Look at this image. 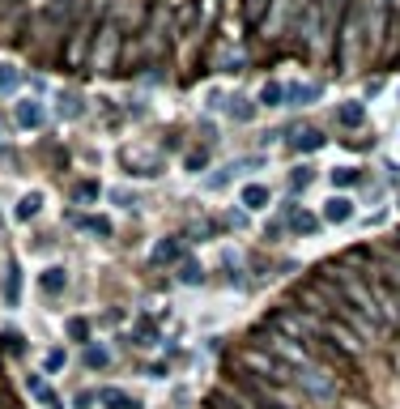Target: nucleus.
<instances>
[{
	"label": "nucleus",
	"instance_id": "obj_1",
	"mask_svg": "<svg viewBox=\"0 0 400 409\" xmlns=\"http://www.w3.org/2000/svg\"><path fill=\"white\" fill-rule=\"evenodd\" d=\"M294 388H303L311 401H332L340 384H336V375H328L324 367H315V363L303 358V363H294Z\"/></svg>",
	"mask_w": 400,
	"mask_h": 409
},
{
	"label": "nucleus",
	"instance_id": "obj_2",
	"mask_svg": "<svg viewBox=\"0 0 400 409\" xmlns=\"http://www.w3.org/2000/svg\"><path fill=\"white\" fill-rule=\"evenodd\" d=\"M235 392L243 396V401H251L256 409H290V405H285V401H277V396H268L260 384H251L247 375H235Z\"/></svg>",
	"mask_w": 400,
	"mask_h": 409
},
{
	"label": "nucleus",
	"instance_id": "obj_3",
	"mask_svg": "<svg viewBox=\"0 0 400 409\" xmlns=\"http://www.w3.org/2000/svg\"><path fill=\"white\" fill-rule=\"evenodd\" d=\"M94 396H98V405H106V409H141V401L128 396V392H120V388H98Z\"/></svg>",
	"mask_w": 400,
	"mask_h": 409
},
{
	"label": "nucleus",
	"instance_id": "obj_4",
	"mask_svg": "<svg viewBox=\"0 0 400 409\" xmlns=\"http://www.w3.org/2000/svg\"><path fill=\"white\" fill-rule=\"evenodd\" d=\"M324 218H328V222H350V218H354V204L336 196V200H328V209H324Z\"/></svg>",
	"mask_w": 400,
	"mask_h": 409
},
{
	"label": "nucleus",
	"instance_id": "obj_5",
	"mask_svg": "<svg viewBox=\"0 0 400 409\" xmlns=\"http://www.w3.org/2000/svg\"><path fill=\"white\" fill-rule=\"evenodd\" d=\"M243 204H247V209H264V204H268V188L264 183H247L243 188Z\"/></svg>",
	"mask_w": 400,
	"mask_h": 409
},
{
	"label": "nucleus",
	"instance_id": "obj_6",
	"mask_svg": "<svg viewBox=\"0 0 400 409\" xmlns=\"http://www.w3.org/2000/svg\"><path fill=\"white\" fill-rule=\"evenodd\" d=\"M336 120H340V124H345V128H358V124L366 120V111H362V102H345V107H340V111H336Z\"/></svg>",
	"mask_w": 400,
	"mask_h": 409
},
{
	"label": "nucleus",
	"instance_id": "obj_7",
	"mask_svg": "<svg viewBox=\"0 0 400 409\" xmlns=\"http://www.w3.org/2000/svg\"><path fill=\"white\" fill-rule=\"evenodd\" d=\"M64 282H69V277H64V269H47L39 286H43L47 294H60V290H64Z\"/></svg>",
	"mask_w": 400,
	"mask_h": 409
},
{
	"label": "nucleus",
	"instance_id": "obj_8",
	"mask_svg": "<svg viewBox=\"0 0 400 409\" xmlns=\"http://www.w3.org/2000/svg\"><path fill=\"white\" fill-rule=\"evenodd\" d=\"M179 251H184V247H179L175 239H166V243H158V247H153V261H158V265H166V261H179Z\"/></svg>",
	"mask_w": 400,
	"mask_h": 409
},
{
	"label": "nucleus",
	"instance_id": "obj_9",
	"mask_svg": "<svg viewBox=\"0 0 400 409\" xmlns=\"http://www.w3.org/2000/svg\"><path fill=\"white\" fill-rule=\"evenodd\" d=\"M18 120L34 128V124H43V107H39V102H22V107H18Z\"/></svg>",
	"mask_w": 400,
	"mask_h": 409
},
{
	"label": "nucleus",
	"instance_id": "obj_10",
	"mask_svg": "<svg viewBox=\"0 0 400 409\" xmlns=\"http://www.w3.org/2000/svg\"><path fill=\"white\" fill-rule=\"evenodd\" d=\"M281 98H285V90H281L277 81H268V85L260 90V102H264V107H281Z\"/></svg>",
	"mask_w": 400,
	"mask_h": 409
},
{
	"label": "nucleus",
	"instance_id": "obj_11",
	"mask_svg": "<svg viewBox=\"0 0 400 409\" xmlns=\"http://www.w3.org/2000/svg\"><path fill=\"white\" fill-rule=\"evenodd\" d=\"M209 405H213V409H247V405H243L239 396H230V392H213Z\"/></svg>",
	"mask_w": 400,
	"mask_h": 409
},
{
	"label": "nucleus",
	"instance_id": "obj_12",
	"mask_svg": "<svg viewBox=\"0 0 400 409\" xmlns=\"http://www.w3.org/2000/svg\"><path fill=\"white\" fill-rule=\"evenodd\" d=\"M319 145H324V137H319V132H311V128L294 137V149H298V153H303V149H319Z\"/></svg>",
	"mask_w": 400,
	"mask_h": 409
},
{
	"label": "nucleus",
	"instance_id": "obj_13",
	"mask_svg": "<svg viewBox=\"0 0 400 409\" xmlns=\"http://www.w3.org/2000/svg\"><path fill=\"white\" fill-rule=\"evenodd\" d=\"M290 222H294V230H303V235H315V230H319V222H315L311 214H294Z\"/></svg>",
	"mask_w": 400,
	"mask_h": 409
},
{
	"label": "nucleus",
	"instance_id": "obj_14",
	"mask_svg": "<svg viewBox=\"0 0 400 409\" xmlns=\"http://www.w3.org/2000/svg\"><path fill=\"white\" fill-rule=\"evenodd\" d=\"M226 111H230L235 120H251V116H256V107H247L243 98H230V107H226Z\"/></svg>",
	"mask_w": 400,
	"mask_h": 409
},
{
	"label": "nucleus",
	"instance_id": "obj_15",
	"mask_svg": "<svg viewBox=\"0 0 400 409\" xmlns=\"http://www.w3.org/2000/svg\"><path fill=\"white\" fill-rule=\"evenodd\" d=\"M290 98H294V102H311V98H319V85H294Z\"/></svg>",
	"mask_w": 400,
	"mask_h": 409
},
{
	"label": "nucleus",
	"instance_id": "obj_16",
	"mask_svg": "<svg viewBox=\"0 0 400 409\" xmlns=\"http://www.w3.org/2000/svg\"><path fill=\"white\" fill-rule=\"evenodd\" d=\"M332 183L350 188V183H358V171H354V167H340V171H332Z\"/></svg>",
	"mask_w": 400,
	"mask_h": 409
},
{
	"label": "nucleus",
	"instance_id": "obj_17",
	"mask_svg": "<svg viewBox=\"0 0 400 409\" xmlns=\"http://www.w3.org/2000/svg\"><path fill=\"white\" fill-rule=\"evenodd\" d=\"M34 214H39V196H26V200L18 204V218H22V222H30Z\"/></svg>",
	"mask_w": 400,
	"mask_h": 409
},
{
	"label": "nucleus",
	"instance_id": "obj_18",
	"mask_svg": "<svg viewBox=\"0 0 400 409\" xmlns=\"http://www.w3.org/2000/svg\"><path fill=\"white\" fill-rule=\"evenodd\" d=\"M106 363H111L106 349H85V367H106Z\"/></svg>",
	"mask_w": 400,
	"mask_h": 409
},
{
	"label": "nucleus",
	"instance_id": "obj_19",
	"mask_svg": "<svg viewBox=\"0 0 400 409\" xmlns=\"http://www.w3.org/2000/svg\"><path fill=\"white\" fill-rule=\"evenodd\" d=\"M5 298L18 303V265H9V277H5Z\"/></svg>",
	"mask_w": 400,
	"mask_h": 409
},
{
	"label": "nucleus",
	"instance_id": "obj_20",
	"mask_svg": "<svg viewBox=\"0 0 400 409\" xmlns=\"http://www.w3.org/2000/svg\"><path fill=\"white\" fill-rule=\"evenodd\" d=\"M60 116H69V120H77V116H81V98H73V94H69V98L60 102Z\"/></svg>",
	"mask_w": 400,
	"mask_h": 409
},
{
	"label": "nucleus",
	"instance_id": "obj_21",
	"mask_svg": "<svg viewBox=\"0 0 400 409\" xmlns=\"http://www.w3.org/2000/svg\"><path fill=\"white\" fill-rule=\"evenodd\" d=\"M0 341H5V349H9V354H22V349H26V345H22V337H18L13 328H9V333H0Z\"/></svg>",
	"mask_w": 400,
	"mask_h": 409
},
{
	"label": "nucleus",
	"instance_id": "obj_22",
	"mask_svg": "<svg viewBox=\"0 0 400 409\" xmlns=\"http://www.w3.org/2000/svg\"><path fill=\"white\" fill-rule=\"evenodd\" d=\"M311 179H315V175H311V171H307V167H303V171H294V175H290V188H294V192H298V188H307V183H311Z\"/></svg>",
	"mask_w": 400,
	"mask_h": 409
},
{
	"label": "nucleus",
	"instance_id": "obj_23",
	"mask_svg": "<svg viewBox=\"0 0 400 409\" xmlns=\"http://www.w3.org/2000/svg\"><path fill=\"white\" fill-rule=\"evenodd\" d=\"M64 367V349H51L47 354V371H60Z\"/></svg>",
	"mask_w": 400,
	"mask_h": 409
},
{
	"label": "nucleus",
	"instance_id": "obj_24",
	"mask_svg": "<svg viewBox=\"0 0 400 409\" xmlns=\"http://www.w3.org/2000/svg\"><path fill=\"white\" fill-rule=\"evenodd\" d=\"M18 85V73H9L5 64H0V90H13Z\"/></svg>",
	"mask_w": 400,
	"mask_h": 409
},
{
	"label": "nucleus",
	"instance_id": "obj_25",
	"mask_svg": "<svg viewBox=\"0 0 400 409\" xmlns=\"http://www.w3.org/2000/svg\"><path fill=\"white\" fill-rule=\"evenodd\" d=\"M200 277H205V273H200V269H196V265H184V282H188V286H196V282H200Z\"/></svg>",
	"mask_w": 400,
	"mask_h": 409
},
{
	"label": "nucleus",
	"instance_id": "obj_26",
	"mask_svg": "<svg viewBox=\"0 0 400 409\" xmlns=\"http://www.w3.org/2000/svg\"><path fill=\"white\" fill-rule=\"evenodd\" d=\"M69 333H73L77 341H85V333H90V328H85V320H69Z\"/></svg>",
	"mask_w": 400,
	"mask_h": 409
},
{
	"label": "nucleus",
	"instance_id": "obj_27",
	"mask_svg": "<svg viewBox=\"0 0 400 409\" xmlns=\"http://www.w3.org/2000/svg\"><path fill=\"white\" fill-rule=\"evenodd\" d=\"M90 196H98V183H81L77 188V200H90Z\"/></svg>",
	"mask_w": 400,
	"mask_h": 409
},
{
	"label": "nucleus",
	"instance_id": "obj_28",
	"mask_svg": "<svg viewBox=\"0 0 400 409\" xmlns=\"http://www.w3.org/2000/svg\"><path fill=\"white\" fill-rule=\"evenodd\" d=\"M260 5H264V0H251V5H247V22H251V26L260 22Z\"/></svg>",
	"mask_w": 400,
	"mask_h": 409
}]
</instances>
